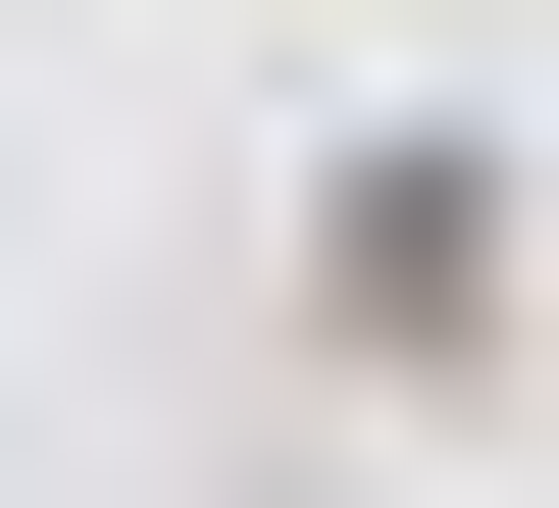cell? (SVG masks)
<instances>
[{"label":"cell","mask_w":559,"mask_h":508,"mask_svg":"<svg viewBox=\"0 0 559 508\" xmlns=\"http://www.w3.org/2000/svg\"><path fill=\"white\" fill-rule=\"evenodd\" d=\"M306 305H356V356H509V153H457V102H407V153L306 203Z\"/></svg>","instance_id":"6da1fadb"}]
</instances>
